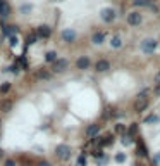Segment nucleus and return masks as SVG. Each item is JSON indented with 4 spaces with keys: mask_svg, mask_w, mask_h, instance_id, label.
<instances>
[{
    "mask_svg": "<svg viewBox=\"0 0 160 166\" xmlns=\"http://www.w3.org/2000/svg\"><path fill=\"white\" fill-rule=\"evenodd\" d=\"M157 45H158V42H157L155 38H145L143 42H141V52L143 54H153Z\"/></svg>",
    "mask_w": 160,
    "mask_h": 166,
    "instance_id": "f257e3e1",
    "label": "nucleus"
},
{
    "mask_svg": "<svg viewBox=\"0 0 160 166\" xmlns=\"http://www.w3.org/2000/svg\"><path fill=\"white\" fill-rule=\"evenodd\" d=\"M100 17H102V21L112 23V21H115V17H117V12H115V9H112V7H105V9H102Z\"/></svg>",
    "mask_w": 160,
    "mask_h": 166,
    "instance_id": "f03ea898",
    "label": "nucleus"
},
{
    "mask_svg": "<svg viewBox=\"0 0 160 166\" xmlns=\"http://www.w3.org/2000/svg\"><path fill=\"white\" fill-rule=\"evenodd\" d=\"M148 104L150 102L146 97H136V101H134V113H143V111H146Z\"/></svg>",
    "mask_w": 160,
    "mask_h": 166,
    "instance_id": "7ed1b4c3",
    "label": "nucleus"
},
{
    "mask_svg": "<svg viewBox=\"0 0 160 166\" xmlns=\"http://www.w3.org/2000/svg\"><path fill=\"white\" fill-rule=\"evenodd\" d=\"M55 154H57V157L59 159H69L71 157V147L65 144H60L57 149H55Z\"/></svg>",
    "mask_w": 160,
    "mask_h": 166,
    "instance_id": "20e7f679",
    "label": "nucleus"
},
{
    "mask_svg": "<svg viewBox=\"0 0 160 166\" xmlns=\"http://www.w3.org/2000/svg\"><path fill=\"white\" fill-rule=\"evenodd\" d=\"M90 66H91V59L88 57V55H81V57H78L76 59V68L78 69H90Z\"/></svg>",
    "mask_w": 160,
    "mask_h": 166,
    "instance_id": "39448f33",
    "label": "nucleus"
},
{
    "mask_svg": "<svg viewBox=\"0 0 160 166\" xmlns=\"http://www.w3.org/2000/svg\"><path fill=\"white\" fill-rule=\"evenodd\" d=\"M67 66H69V61L67 59H57L53 62L52 69H53V73H62V71L67 69Z\"/></svg>",
    "mask_w": 160,
    "mask_h": 166,
    "instance_id": "423d86ee",
    "label": "nucleus"
},
{
    "mask_svg": "<svg viewBox=\"0 0 160 166\" xmlns=\"http://www.w3.org/2000/svg\"><path fill=\"white\" fill-rule=\"evenodd\" d=\"M141 21H143V17H141L139 12L133 11V12H129V14H128V23L131 24V26H139Z\"/></svg>",
    "mask_w": 160,
    "mask_h": 166,
    "instance_id": "0eeeda50",
    "label": "nucleus"
},
{
    "mask_svg": "<svg viewBox=\"0 0 160 166\" xmlns=\"http://www.w3.org/2000/svg\"><path fill=\"white\" fill-rule=\"evenodd\" d=\"M52 35V28L47 26V24H42V26L36 28V37L38 38H50Z\"/></svg>",
    "mask_w": 160,
    "mask_h": 166,
    "instance_id": "6e6552de",
    "label": "nucleus"
},
{
    "mask_svg": "<svg viewBox=\"0 0 160 166\" xmlns=\"http://www.w3.org/2000/svg\"><path fill=\"white\" fill-rule=\"evenodd\" d=\"M9 16H11V5L7 4L5 0H0V17L7 19Z\"/></svg>",
    "mask_w": 160,
    "mask_h": 166,
    "instance_id": "1a4fd4ad",
    "label": "nucleus"
},
{
    "mask_svg": "<svg viewBox=\"0 0 160 166\" xmlns=\"http://www.w3.org/2000/svg\"><path fill=\"white\" fill-rule=\"evenodd\" d=\"M62 40L65 43H72L76 40V31L74 30H64L62 31Z\"/></svg>",
    "mask_w": 160,
    "mask_h": 166,
    "instance_id": "9d476101",
    "label": "nucleus"
},
{
    "mask_svg": "<svg viewBox=\"0 0 160 166\" xmlns=\"http://www.w3.org/2000/svg\"><path fill=\"white\" fill-rule=\"evenodd\" d=\"M105 38H107V33L105 31H96L93 37H91V42L95 43V45H102V43L105 42Z\"/></svg>",
    "mask_w": 160,
    "mask_h": 166,
    "instance_id": "9b49d317",
    "label": "nucleus"
},
{
    "mask_svg": "<svg viewBox=\"0 0 160 166\" xmlns=\"http://www.w3.org/2000/svg\"><path fill=\"white\" fill-rule=\"evenodd\" d=\"M136 154H138V156H143V157H146V156H148V147L143 144V140H138V142H136Z\"/></svg>",
    "mask_w": 160,
    "mask_h": 166,
    "instance_id": "f8f14e48",
    "label": "nucleus"
},
{
    "mask_svg": "<svg viewBox=\"0 0 160 166\" xmlns=\"http://www.w3.org/2000/svg\"><path fill=\"white\" fill-rule=\"evenodd\" d=\"M98 132H100V125H90L88 128H86V137L88 139H95V135H98Z\"/></svg>",
    "mask_w": 160,
    "mask_h": 166,
    "instance_id": "ddd939ff",
    "label": "nucleus"
},
{
    "mask_svg": "<svg viewBox=\"0 0 160 166\" xmlns=\"http://www.w3.org/2000/svg\"><path fill=\"white\" fill-rule=\"evenodd\" d=\"M108 68H110V64H108V61H105V59H100L95 64V71H98V73H105V71H108Z\"/></svg>",
    "mask_w": 160,
    "mask_h": 166,
    "instance_id": "4468645a",
    "label": "nucleus"
},
{
    "mask_svg": "<svg viewBox=\"0 0 160 166\" xmlns=\"http://www.w3.org/2000/svg\"><path fill=\"white\" fill-rule=\"evenodd\" d=\"M16 31H17V26H12V24H11V26H9V24H7V26H4V35H5V37H9V38L14 37V33H16Z\"/></svg>",
    "mask_w": 160,
    "mask_h": 166,
    "instance_id": "2eb2a0df",
    "label": "nucleus"
},
{
    "mask_svg": "<svg viewBox=\"0 0 160 166\" xmlns=\"http://www.w3.org/2000/svg\"><path fill=\"white\" fill-rule=\"evenodd\" d=\"M31 11H33V5H31V4H22V5L19 7V12H21V14H24V16L31 14Z\"/></svg>",
    "mask_w": 160,
    "mask_h": 166,
    "instance_id": "dca6fc26",
    "label": "nucleus"
},
{
    "mask_svg": "<svg viewBox=\"0 0 160 166\" xmlns=\"http://www.w3.org/2000/svg\"><path fill=\"white\" fill-rule=\"evenodd\" d=\"M110 45H112L114 48H119V47H122V40H121V37H112V40H110Z\"/></svg>",
    "mask_w": 160,
    "mask_h": 166,
    "instance_id": "f3484780",
    "label": "nucleus"
},
{
    "mask_svg": "<svg viewBox=\"0 0 160 166\" xmlns=\"http://www.w3.org/2000/svg\"><path fill=\"white\" fill-rule=\"evenodd\" d=\"M158 121H160V118L157 116V114H150V116H146V118H145V123H146V125L158 123Z\"/></svg>",
    "mask_w": 160,
    "mask_h": 166,
    "instance_id": "a211bd4d",
    "label": "nucleus"
},
{
    "mask_svg": "<svg viewBox=\"0 0 160 166\" xmlns=\"http://www.w3.org/2000/svg\"><path fill=\"white\" fill-rule=\"evenodd\" d=\"M45 61H47V62H55V61H57V54L53 52V50L47 52L45 54Z\"/></svg>",
    "mask_w": 160,
    "mask_h": 166,
    "instance_id": "6ab92c4d",
    "label": "nucleus"
},
{
    "mask_svg": "<svg viewBox=\"0 0 160 166\" xmlns=\"http://www.w3.org/2000/svg\"><path fill=\"white\" fill-rule=\"evenodd\" d=\"M36 78H40V80H50V73H47V71H38Z\"/></svg>",
    "mask_w": 160,
    "mask_h": 166,
    "instance_id": "aec40b11",
    "label": "nucleus"
},
{
    "mask_svg": "<svg viewBox=\"0 0 160 166\" xmlns=\"http://www.w3.org/2000/svg\"><path fill=\"white\" fill-rule=\"evenodd\" d=\"M12 107V102H9V101H4V104L0 106V109H2V113H9V109Z\"/></svg>",
    "mask_w": 160,
    "mask_h": 166,
    "instance_id": "412c9836",
    "label": "nucleus"
},
{
    "mask_svg": "<svg viewBox=\"0 0 160 166\" xmlns=\"http://www.w3.org/2000/svg\"><path fill=\"white\" fill-rule=\"evenodd\" d=\"M11 83H9V81H5V83H2V85H0V94H7V92L11 90Z\"/></svg>",
    "mask_w": 160,
    "mask_h": 166,
    "instance_id": "4be33fe9",
    "label": "nucleus"
},
{
    "mask_svg": "<svg viewBox=\"0 0 160 166\" xmlns=\"http://www.w3.org/2000/svg\"><path fill=\"white\" fill-rule=\"evenodd\" d=\"M114 142V139L110 137V135H107V137H103V139L100 140V145H110Z\"/></svg>",
    "mask_w": 160,
    "mask_h": 166,
    "instance_id": "5701e85b",
    "label": "nucleus"
},
{
    "mask_svg": "<svg viewBox=\"0 0 160 166\" xmlns=\"http://www.w3.org/2000/svg\"><path fill=\"white\" fill-rule=\"evenodd\" d=\"M133 140H134L133 137H129V135H126V133L122 135V144H124V145H129V144H133Z\"/></svg>",
    "mask_w": 160,
    "mask_h": 166,
    "instance_id": "b1692460",
    "label": "nucleus"
},
{
    "mask_svg": "<svg viewBox=\"0 0 160 166\" xmlns=\"http://www.w3.org/2000/svg\"><path fill=\"white\" fill-rule=\"evenodd\" d=\"M138 133V125H131V126H129V137H133V135H136Z\"/></svg>",
    "mask_w": 160,
    "mask_h": 166,
    "instance_id": "393cba45",
    "label": "nucleus"
},
{
    "mask_svg": "<svg viewBox=\"0 0 160 166\" xmlns=\"http://www.w3.org/2000/svg\"><path fill=\"white\" fill-rule=\"evenodd\" d=\"M115 132H117V133H126V126L121 125V123H117L115 125Z\"/></svg>",
    "mask_w": 160,
    "mask_h": 166,
    "instance_id": "a878e982",
    "label": "nucleus"
},
{
    "mask_svg": "<svg viewBox=\"0 0 160 166\" xmlns=\"http://www.w3.org/2000/svg\"><path fill=\"white\" fill-rule=\"evenodd\" d=\"M9 43H11V47H16L17 43H19V38H17L16 35H14V37H11V38H9Z\"/></svg>",
    "mask_w": 160,
    "mask_h": 166,
    "instance_id": "bb28decb",
    "label": "nucleus"
},
{
    "mask_svg": "<svg viewBox=\"0 0 160 166\" xmlns=\"http://www.w3.org/2000/svg\"><path fill=\"white\" fill-rule=\"evenodd\" d=\"M115 161H119V163H124V161H126V154H122V152L115 154Z\"/></svg>",
    "mask_w": 160,
    "mask_h": 166,
    "instance_id": "cd10ccee",
    "label": "nucleus"
},
{
    "mask_svg": "<svg viewBox=\"0 0 160 166\" xmlns=\"http://www.w3.org/2000/svg\"><path fill=\"white\" fill-rule=\"evenodd\" d=\"M134 5H148V0H133Z\"/></svg>",
    "mask_w": 160,
    "mask_h": 166,
    "instance_id": "c85d7f7f",
    "label": "nucleus"
},
{
    "mask_svg": "<svg viewBox=\"0 0 160 166\" xmlns=\"http://www.w3.org/2000/svg\"><path fill=\"white\" fill-rule=\"evenodd\" d=\"M78 164H79V166H86V161H85V156H83V154L78 157Z\"/></svg>",
    "mask_w": 160,
    "mask_h": 166,
    "instance_id": "c756f323",
    "label": "nucleus"
},
{
    "mask_svg": "<svg viewBox=\"0 0 160 166\" xmlns=\"http://www.w3.org/2000/svg\"><path fill=\"white\" fill-rule=\"evenodd\" d=\"M36 40H38L36 35H31V37H28V43H29V45H31V43H35Z\"/></svg>",
    "mask_w": 160,
    "mask_h": 166,
    "instance_id": "7c9ffc66",
    "label": "nucleus"
},
{
    "mask_svg": "<svg viewBox=\"0 0 160 166\" xmlns=\"http://www.w3.org/2000/svg\"><path fill=\"white\" fill-rule=\"evenodd\" d=\"M4 166H16V161L14 159H7L5 163H4Z\"/></svg>",
    "mask_w": 160,
    "mask_h": 166,
    "instance_id": "2f4dec72",
    "label": "nucleus"
},
{
    "mask_svg": "<svg viewBox=\"0 0 160 166\" xmlns=\"http://www.w3.org/2000/svg\"><path fill=\"white\" fill-rule=\"evenodd\" d=\"M155 83H157V85L160 83V71L157 73V75H155Z\"/></svg>",
    "mask_w": 160,
    "mask_h": 166,
    "instance_id": "473e14b6",
    "label": "nucleus"
},
{
    "mask_svg": "<svg viewBox=\"0 0 160 166\" xmlns=\"http://www.w3.org/2000/svg\"><path fill=\"white\" fill-rule=\"evenodd\" d=\"M36 166H52L50 163H47V161H42V163H38Z\"/></svg>",
    "mask_w": 160,
    "mask_h": 166,
    "instance_id": "72a5a7b5",
    "label": "nucleus"
},
{
    "mask_svg": "<svg viewBox=\"0 0 160 166\" xmlns=\"http://www.w3.org/2000/svg\"><path fill=\"white\" fill-rule=\"evenodd\" d=\"M155 95H160V83L155 87Z\"/></svg>",
    "mask_w": 160,
    "mask_h": 166,
    "instance_id": "f704fd0d",
    "label": "nucleus"
},
{
    "mask_svg": "<svg viewBox=\"0 0 160 166\" xmlns=\"http://www.w3.org/2000/svg\"><path fill=\"white\" fill-rule=\"evenodd\" d=\"M2 156H4V150H2V149H0V157H2Z\"/></svg>",
    "mask_w": 160,
    "mask_h": 166,
    "instance_id": "c9c22d12",
    "label": "nucleus"
}]
</instances>
